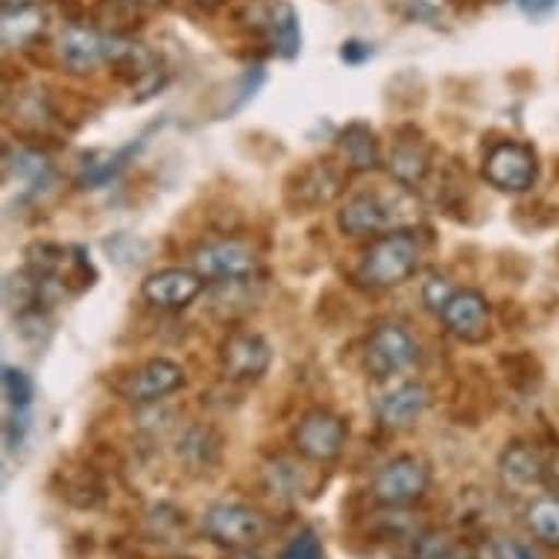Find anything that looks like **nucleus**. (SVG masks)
<instances>
[{
	"label": "nucleus",
	"instance_id": "412c9836",
	"mask_svg": "<svg viewBox=\"0 0 559 559\" xmlns=\"http://www.w3.org/2000/svg\"><path fill=\"white\" fill-rule=\"evenodd\" d=\"M270 33H273L275 53L282 59H296L302 50V29H299V15L290 3H278L270 21Z\"/></svg>",
	"mask_w": 559,
	"mask_h": 559
},
{
	"label": "nucleus",
	"instance_id": "bb28decb",
	"mask_svg": "<svg viewBox=\"0 0 559 559\" xmlns=\"http://www.w3.org/2000/svg\"><path fill=\"white\" fill-rule=\"evenodd\" d=\"M416 559H454V548L442 536H419L413 545Z\"/></svg>",
	"mask_w": 559,
	"mask_h": 559
},
{
	"label": "nucleus",
	"instance_id": "4be33fe9",
	"mask_svg": "<svg viewBox=\"0 0 559 559\" xmlns=\"http://www.w3.org/2000/svg\"><path fill=\"white\" fill-rule=\"evenodd\" d=\"M527 527L545 545H559V498L545 496L536 498L527 507Z\"/></svg>",
	"mask_w": 559,
	"mask_h": 559
},
{
	"label": "nucleus",
	"instance_id": "a878e982",
	"mask_svg": "<svg viewBox=\"0 0 559 559\" xmlns=\"http://www.w3.org/2000/svg\"><path fill=\"white\" fill-rule=\"evenodd\" d=\"M484 559H536V554L531 548H524L522 542L496 539L486 545Z\"/></svg>",
	"mask_w": 559,
	"mask_h": 559
},
{
	"label": "nucleus",
	"instance_id": "9d476101",
	"mask_svg": "<svg viewBox=\"0 0 559 559\" xmlns=\"http://www.w3.org/2000/svg\"><path fill=\"white\" fill-rule=\"evenodd\" d=\"M273 364V348L255 331H238L221 346V367L229 381H258Z\"/></svg>",
	"mask_w": 559,
	"mask_h": 559
},
{
	"label": "nucleus",
	"instance_id": "1a4fd4ad",
	"mask_svg": "<svg viewBox=\"0 0 559 559\" xmlns=\"http://www.w3.org/2000/svg\"><path fill=\"white\" fill-rule=\"evenodd\" d=\"M202 287H205V278L197 270L167 266V270L150 273L141 282V296L162 311H182L202 294Z\"/></svg>",
	"mask_w": 559,
	"mask_h": 559
},
{
	"label": "nucleus",
	"instance_id": "c756f323",
	"mask_svg": "<svg viewBox=\"0 0 559 559\" xmlns=\"http://www.w3.org/2000/svg\"><path fill=\"white\" fill-rule=\"evenodd\" d=\"M515 3H519L527 15H545V12H550L557 7L559 0H515Z\"/></svg>",
	"mask_w": 559,
	"mask_h": 559
},
{
	"label": "nucleus",
	"instance_id": "4468645a",
	"mask_svg": "<svg viewBox=\"0 0 559 559\" xmlns=\"http://www.w3.org/2000/svg\"><path fill=\"white\" fill-rule=\"evenodd\" d=\"M425 407H428V386L423 381H407L376 404V416L386 431H407L419 423Z\"/></svg>",
	"mask_w": 559,
	"mask_h": 559
},
{
	"label": "nucleus",
	"instance_id": "dca6fc26",
	"mask_svg": "<svg viewBox=\"0 0 559 559\" xmlns=\"http://www.w3.org/2000/svg\"><path fill=\"white\" fill-rule=\"evenodd\" d=\"M340 191H343V176L331 165H313L305 174H299L296 193H299V205H305V209L329 205V202L337 200Z\"/></svg>",
	"mask_w": 559,
	"mask_h": 559
},
{
	"label": "nucleus",
	"instance_id": "6ab92c4d",
	"mask_svg": "<svg viewBox=\"0 0 559 559\" xmlns=\"http://www.w3.org/2000/svg\"><path fill=\"white\" fill-rule=\"evenodd\" d=\"M7 176H15V182L24 185V191L38 193L45 191V185L50 182L53 167L41 153L15 150V153H7Z\"/></svg>",
	"mask_w": 559,
	"mask_h": 559
},
{
	"label": "nucleus",
	"instance_id": "5701e85b",
	"mask_svg": "<svg viewBox=\"0 0 559 559\" xmlns=\"http://www.w3.org/2000/svg\"><path fill=\"white\" fill-rule=\"evenodd\" d=\"M3 395H7L10 411H27L36 395L33 378L19 367H3Z\"/></svg>",
	"mask_w": 559,
	"mask_h": 559
},
{
	"label": "nucleus",
	"instance_id": "cd10ccee",
	"mask_svg": "<svg viewBox=\"0 0 559 559\" xmlns=\"http://www.w3.org/2000/svg\"><path fill=\"white\" fill-rule=\"evenodd\" d=\"M261 83H264V68H249L247 74L240 76L238 97H235V103L229 106V111H238L240 106H247V103L255 97L258 88H261Z\"/></svg>",
	"mask_w": 559,
	"mask_h": 559
},
{
	"label": "nucleus",
	"instance_id": "6e6552de",
	"mask_svg": "<svg viewBox=\"0 0 559 559\" xmlns=\"http://www.w3.org/2000/svg\"><path fill=\"white\" fill-rule=\"evenodd\" d=\"M348 440V425L343 416L331 411H308L296 423L294 428V449L302 454L305 460H313V463H331L337 460L346 449Z\"/></svg>",
	"mask_w": 559,
	"mask_h": 559
},
{
	"label": "nucleus",
	"instance_id": "39448f33",
	"mask_svg": "<svg viewBox=\"0 0 559 559\" xmlns=\"http://www.w3.org/2000/svg\"><path fill=\"white\" fill-rule=\"evenodd\" d=\"M484 179L496 191L524 193L539 179V158L522 141H498L484 156Z\"/></svg>",
	"mask_w": 559,
	"mask_h": 559
},
{
	"label": "nucleus",
	"instance_id": "f8f14e48",
	"mask_svg": "<svg viewBox=\"0 0 559 559\" xmlns=\"http://www.w3.org/2000/svg\"><path fill=\"white\" fill-rule=\"evenodd\" d=\"M109 36H100L92 27H64L56 41V56L68 74L85 76L106 62Z\"/></svg>",
	"mask_w": 559,
	"mask_h": 559
},
{
	"label": "nucleus",
	"instance_id": "0eeeda50",
	"mask_svg": "<svg viewBox=\"0 0 559 559\" xmlns=\"http://www.w3.org/2000/svg\"><path fill=\"white\" fill-rule=\"evenodd\" d=\"M419 360V346L407 329L384 322L378 325L367 340V352H364V367L376 381L399 376L404 369H411Z\"/></svg>",
	"mask_w": 559,
	"mask_h": 559
},
{
	"label": "nucleus",
	"instance_id": "f3484780",
	"mask_svg": "<svg viewBox=\"0 0 559 559\" xmlns=\"http://www.w3.org/2000/svg\"><path fill=\"white\" fill-rule=\"evenodd\" d=\"M340 150L346 156V165L352 170H376L378 162H381V153H378V141L372 135V129L367 123H348L343 132H340Z\"/></svg>",
	"mask_w": 559,
	"mask_h": 559
},
{
	"label": "nucleus",
	"instance_id": "f257e3e1",
	"mask_svg": "<svg viewBox=\"0 0 559 559\" xmlns=\"http://www.w3.org/2000/svg\"><path fill=\"white\" fill-rule=\"evenodd\" d=\"M416 221H419V209L404 191L355 193L337 214V226L348 238H367V235H381V231L386 235V231H399Z\"/></svg>",
	"mask_w": 559,
	"mask_h": 559
},
{
	"label": "nucleus",
	"instance_id": "20e7f679",
	"mask_svg": "<svg viewBox=\"0 0 559 559\" xmlns=\"http://www.w3.org/2000/svg\"><path fill=\"white\" fill-rule=\"evenodd\" d=\"M270 524L258 510L247 504H214L202 515V533L229 550L252 548L258 542L266 539Z\"/></svg>",
	"mask_w": 559,
	"mask_h": 559
},
{
	"label": "nucleus",
	"instance_id": "c85d7f7f",
	"mask_svg": "<svg viewBox=\"0 0 559 559\" xmlns=\"http://www.w3.org/2000/svg\"><path fill=\"white\" fill-rule=\"evenodd\" d=\"M340 59H343L346 64L367 62V59H372V45L352 38V41H346V45L340 47Z\"/></svg>",
	"mask_w": 559,
	"mask_h": 559
},
{
	"label": "nucleus",
	"instance_id": "a211bd4d",
	"mask_svg": "<svg viewBox=\"0 0 559 559\" xmlns=\"http://www.w3.org/2000/svg\"><path fill=\"white\" fill-rule=\"evenodd\" d=\"M428 167H431L428 153L416 141H399L386 158V170L402 188H416L428 176Z\"/></svg>",
	"mask_w": 559,
	"mask_h": 559
},
{
	"label": "nucleus",
	"instance_id": "ddd939ff",
	"mask_svg": "<svg viewBox=\"0 0 559 559\" xmlns=\"http://www.w3.org/2000/svg\"><path fill=\"white\" fill-rule=\"evenodd\" d=\"M182 384L185 369L179 367L176 360L156 358L147 360L144 367L138 369L135 376L129 378L127 386H123V395H127V402L132 404H153L162 402L165 395L176 393Z\"/></svg>",
	"mask_w": 559,
	"mask_h": 559
},
{
	"label": "nucleus",
	"instance_id": "393cba45",
	"mask_svg": "<svg viewBox=\"0 0 559 559\" xmlns=\"http://www.w3.org/2000/svg\"><path fill=\"white\" fill-rule=\"evenodd\" d=\"M454 296V287L449 285V278H442V275H431L423 287V299L425 305L431 308V311L442 313V308L449 305V299Z\"/></svg>",
	"mask_w": 559,
	"mask_h": 559
},
{
	"label": "nucleus",
	"instance_id": "2eb2a0df",
	"mask_svg": "<svg viewBox=\"0 0 559 559\" xmlns=\"http://www.w3.org/2000/svg\"><path fill=\"white\" fill-rule=\"evenodd\" d=\"M498 475L507 486L524 489L548 480V460L531 442H513L498 457Z\"/></svg>",
	"mask_w": 559,
	"mask_h": 559
},
{
	"label": "nucleus",
	"instance_id": "473e14b6",
	"mask_svg": "<svg viewBox=\"0 0 559 559\" xmlns=\"http://www.w3.org/2000/svg\"><path fill=\"white\" fill-rule=\"evenodd\" d=\"M193 3H202V7H217L221 0H193Z\"/></svg>",
	"mask_w": 559,
	"mask_h": 559
},
{
	"label": "nucleus",
	"instance_id": "f03ea898",
	"mask_svg": "<svg viewBox=\"0 0 559 559\" xmlns=\"http://www.w3.org/2000/svg\"><path fill=\"white\" fill-rule=\"evenodd\" d=\"M419 266V240L407 229L386 231L364 252L358 266V278L367 287L390 290L404 285Z\"/></svg>",
	"mask_w": 559,
	"mask_h": 559
},
{
	"label": "nucleus",
	"instance_id": "aec40b11",
	"mask_svg": "<svg viewBox=\"0 0 559 559\" xmlns=\"http://www.w3.org/2000/svg\"><path fill=\"white\" fill-rule=\"evenodd\" d=\"M41 29V12L36 3H21V7H3V47L19 50Z\"/></svg>",
	"mask_w": 559,
	"mask_h": 559
},
{
	"label": "nucleus",
	"instance_id": "b1692460",
	"mask_svg": "<svg viewBox=\"0 0 559 559\" xmlns=\"http://www.w3.org/2000/svg\"><path fill=\"white\" fill-rule=\"evenodd\" d=\"M278 559H325V554H322V545L320 539H317V533L302 531L287 542L285 548H282V554H278Z\"/></svg>",
	"mask_w": 559,
	"mask_h": 559
},
{
	"label": "nucleus",
	"instance_id": "9b49d317",
	"mask_svg": "<svg viewBox=\"0 0 559 559\" xmlns=\"http://www.w3.org/2000/svg\"><path fill=\"white\" fill-rule=\"evenodd\" d=\"M442 325L463 343H484L489 337V302L472 287L454 290L449 305L442 308Z\"/></svg>",
	"mask_w": 559,
	"mask_h": 559
},
{
	"label": "nucleus",
	"instance_id": "2f4dec72",
	"mask_svg": "<svg viewBox=\"0 0 559 559\" xmlns=\"http://www.w3.org/2000/svg\"><path fill=\"white\" fill-rule=\"evenodd\" d=\"M21 3H36V0H3V7H21Z\"/></svg>",
	"mask_w": 559,
	"mask_h": 559
},
{
	"label": "nucleus",
	"instance_id": "72a5a7b5",
	"mask_svg": "<svg viewBox=\"0 0 559 559\" xmlns=\"http://www.w3.org/2000/svg\"><path fill=\"white\" fill-rule=\"evenodd\" d=\"M144 3H165V0H144Z\"/></svg>",
	"mask_w": 559,
	"mask_h": 559
},
{
	"label": "nucleus",
	"instance_id": "7ed1b4c3",
	"mask_svg": "<svg viewBox=\"0 0 559 559\" xmlns=\"http://www.w3.org/2000/svg\"><path fill=\"white\" fill-rule=\"evenodd\" d=\"M255 249L235 238L205 240L191 252V270H197L205 282H221V285L247 282L255 273Z\"/></svg>",
	"mask_w": 559,
	"mask_h": 559
},
{
	"label": "nucleus",
	"instance_id": "423d86ee",
	"mask_svg": "<svg viewBox=\"0 0 559 559\" xmlns=\"http://www.w3.org/2000/svg\"><path fill=\"white\" fill-rule=\"evenodd\" d=\"M431 468L416 454H399L372 477V498L384 507H407L428 492Z\"/></svg>",
	"mask_w": 559,
	"mask_h": 559
},
{
	"label": "nucleus",
	"instance_id": "7c9ffc66",
	"mask_svg": "<svg viewBox=\"0 0 559 559\" xmlns=\"http://www.w3.org/2000/svg\"><path fill=\"white\" fill-rule=\"evenodd\" d=\"M223 559H264V557H261V554H255L252 548H243V550H229V554H226Z\"/></svg>",
	"mask_w": 559,
	"mask_h": 559
}]
</instances>
